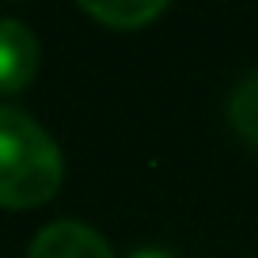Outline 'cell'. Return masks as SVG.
I'll return each instance as SVG.
<instances>
[{
    "label": "cell",
    "instance_id": "cell-5",
    "mask_svg": "<svg viewBox=\"0 0 258 258\" xmlns=\"http://www.w3.org/2000/svg\"><path fill=\"white\" fill-rule=\"evenodd\" d=\"M228 121L247 145L258 148V69L235 84L232 99H228Z\"/></svg>",
    "mask_w": 258,
    "mask_h": 258
},
{
    "label": "cell",
    "instance_id": "cell-2",
    "mask_svg": "<svg viewBox=\"0 0 258 258\" xmlns=\"http://www.w3.org/2000/svg\"><path fill=\"white\" fill-rule=\"evenodd\" d=\"M38 38L19 19H0V95H19L38 76Z\"/></svg>",
    "mask_w": 258,
    "mask_h": 258
},
{
    "label": "cell",
    "instance_id": "cell-3",
    "mask_svg": "<svg viewBox=\"0 0 258 258\" xmlns=\"http://www.w3.org/2000/svg\"><path fill=\"white\" fill-rule=\"evenodd\" d=\"M27 258H114L110 243L80 220H53L34 235Z\"/></svg>",
    "mask_w": 258,
    "mask_h": 258
},
{
    "label": "cell",
    "instance_id": "cell-4",
    "mask_svg": "<svg viewBox=\"0 0 258 258\" xmlns=\"http://www.w3.org/2000/svg\"><path fill=\"white\" fill-rule=\"evenodd\" d=\"M80 12L88 19H95V23L110 27V31H141V27H148L152 19H160L163 12H167V4H163V0H106V4L84 0Z\"/></svg>",
    "mask_w": 258,
    "mask_h": 258
},
{
    "label": "cell",
    "instance_id": "cell-1",
    "mask_svg": "<svg viewBox=\"0 0 258 258\" xmlns=\"http://www.w3.org/2000/svg\"><path fill=\"white\" fill-rule=\"evenodd\" d=\"M64 178L61 148L19 106H0V209L46 205Z\"/></svg>",
    "mask_w": 258,
    "mask_h": 258
},
{
    "label": "cell",
    "instance_id": "cell-6",
    "mask_svg": "<svg viewBox=\"0 0 258 258\" xmlns=\"http://www.w3.org/2000/svg\"><path fill=\"white\" fill-rule=\"evenodd\" d=\"M129 258H175V254H167V250H160V247H141V250H133Z\"/></svg>",
    "mask_w": 258,
    "mask_h": 258
}]
</instances>
